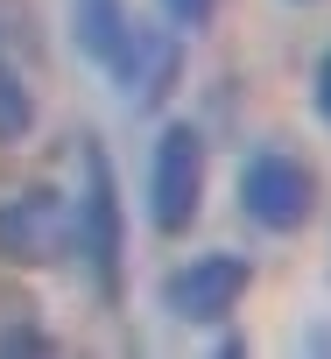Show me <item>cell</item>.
Returning <instances> with one entry per match:
<instances>
[{"instance_id":"6da1fadb","label":"cell","mask_w":331,"mask_h":359,"mask_svg":"<svg viewBox=\"0 0 331 359\" xmlns=\"http://www.w3.org/2000/svg\"><path fill=\"white\" fill-rule=\"evenodd\" d=\"M205 205V141L198 127H170L148 162V219L155 233H184Z\"/></svg>"},{"instance_id":"7a4b0ae2","label":"cell","mask_w":331,"mask_h":359,"mask_svg":"<svg viewBox=\"0 0 331 359\" xmlns=\"http://www.w3.org/2000/svg\"><path fill=\"white\" fill-rule=\"evenodd\" d=\"M240 205L261 233H296L317 212V176L296 155H254L247 176H240Z\"/></svg>"},{"instance_id":"3957f363","label":"cell","mask_w":331,"mask_h":359,"mask_svg":"<svg viewBox=\"0 0 331 359\" xmlns=\"http://www.w3.org/2000/svg\"><path fill=\"white\" fill-rule=\"evenodd\" d=\"M247 282H254V268H247L240 254H205V261L177 268L162 296H170V310H177L184 324H226L233 303L247 296Z\"/></svg>"},{"instance_id":"277c9868","label":"cell","mask_w":331,"mask_h":359,"mask_svg":"<svg viewBox=\"0 0 331 359\" xmlns=\"http://www.w3.org/2000/svg\"><path fill=\"white\" fill-rule=\"evenodd\" d=\"M85 254H92L99 289L113 296L120 289V198H113V176H106L99 148H85Z\"/></svg>"},{"instance_id":"5b68a950","label":"cell","mask_w":331,"mask_h":359,"mask_svg":"<svg viewBox=\"0 0 331 359\" xmlns=\"http://www.w3.org/2000/svg\"><path fill=\"white\" fill-rule=\"evenodd\" d=\"M50 233H57V198H50V191L22 198L15 212H0V247H8V254L43 261V254H50Z\"/></svg>"},{"instance_id":"8992f818","label":"cell","mask_w":331,"mask_h":359,"mask_svg":"<svg viewBox=\"0 0 331 359\" xmlns=\"http://www.w3.org/2000/svg\"><path fill=\"white\" fill-rule=\"evenodd\" d=\"M29 120H36V106H29L22 78L0 64V141H22V134H29Z\"/></svg>"},{"instance_id":"52a82bcc","label":"cell","mask_w":331,"mask_h":359,"mask_svg":"<svg viewBox=\"0 0 331 359\" xmlns=\"http://www.w3.org/2000/svg\"><path fill=\"white\" fill-rule=\"evenodd\" d=\"M212 8H219V0H162V15H170L177 29H205V22H212Z\"/></svg>"},{"instance_id":"ba28073f","label":"cell","mask_w":331,"mask_h":359,"mask_svg":"<svg viewBox=\"0 0 331 359\" xmlns=\"http://www.w3.org/2000/svg\"><path fill=\"white\" fill-rule=\"evenodd\" d=\"M317 113H324V120H331V57H324V64H317Z\"/></svg>"}]
</instances>
